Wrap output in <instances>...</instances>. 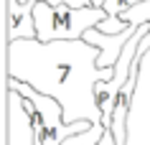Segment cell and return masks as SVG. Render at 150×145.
Segmentation results:
<instances>
[{
  "label": "cell",
  "mask_w": 150,
  "mask_h": 145,
  "mask_svg": "<svg viewBox=\"0 0 150 145\" xmlns=\"http://www.w3.org/2000/svg\"><path fill=\"white\" fill-rule=\"evenodd\" d=\"M97 59L99 48L84 38L51 43H41L38 38L8 41V76L54 97L64 107L66 125L81 120L92 125L102 122L97 84L112 79L115 69H99Z\"/></svg>",
  "instance_id": "6da1fadb"
},
{
  "label": "cell",
  "mask_w": 150,
  "mask_h": 145,
  "mask_svg": "<svg viewBox=\"0 0 150 145\" xmlns=\"http://www.w3.org/2000/svg\"><path fill=\"white\" fill-rule=\"evenodd\" d=\"M107 18L104 8H71V5H48L36 0L33 21H36V33L41 43L51 41H76L84 38L89 28H97Z\"/></svg>",
  "instance_id": "7a4b0ae2"
},
{
  "label": "cell",
  "mask_w": 150,
  "mask_h": 145,
  "mask_svg": "<svg viewBox=\"0 0 150 145\" xmlns=\"http://www.w3.org/2000/svg\"><path fill=\"white\" fill-rule=\"evenodd\" d=\"M8 89H16L18 94H23L25 99H31L33 107L38 110L41 127H43V140H41V145H61L66 137L76 135V132H87L92 127V122H87V120L66 125V120H64V107L56 102L54 97L41 94L38 89H33L25 81H18V79H10L8 76Z\"/></svg>",
  "instance_id": "3957f363"
},
{
  "label": "cell",
  "mask_w": 150,
  "mask_h": 145,
  "mask_svg": "<svg viewBox=\"0 0 150 145\" xmlns=\"http://www.w3.org/2000/svg\"><path fill=\"white\" fill-rule=\"evenodd\" d=\"M5 105V145H36V130L23 107V97L16 89H8Z\"/></svg>",
  "instance_id": "277c9868"
},
{
  "label": "cell",
  "mask_w": 150,
  "mask_h": 145,
  "mask_svg": "<svg viewBox=\"0 0 150 145\" xmlns=\"http://www.w3.org/2000/svg\"><path fill=\"white\" fill-rule=\"evenodd\" d=\"M137 28H140V25H127L122 33H115V36H107V33H102L99 28H89V31L84 33V41L99 48L97 66H99V69H115V64H117L120 56H122L125 43L135 36Z\"/></svg>",
  "instance_id": "5b68a950"
},
{
  "label": "cell",
  "mask_w": 150,
  "mask_h": 145,
  "mask_svg": "<svg viewBox=\"0 0 150 145\" xmlns=\"http://www.w3.org/2000/svg\"><path fill=\"white\" fill-rule=\"evenodd\" d=\"M33 10H36V0H31V3L8 0V41L38 38L36 21H33Z\"/></svg>",
  "instance_id": "8992f818"
},
{
  "label": "cell",
  "mask_w": 150,
  "mask_h": 145,
  "mask_svg": "<svg viewBox=\"0 0 150 145\" xmlns=\"http://www.w3.org/2000/svg\"><path fill=\"white\" fill-rule=\"evenodd\" d=\"M145 23H150V0H142V3H137L132 8H127L117 18L107 16L97 28L102 33H107V36H115V33H122L127 25H145Z\"/></svg>",
  "instance_id": "52a82bcc"
},
{
  "label": "cell",
  "mask_w": 150,
  "mask_h": 145,
  "mask_svg": "<svg viewBox=\"0 0 150 145\" xmlns=\"http://www.w3.org/2000/svg\"><path fill=\"white\" fill-rule=\"evenodd\" d=\"M21 3H31V0H21ZM48 5H71V8H89L92 0H41Z\"/></svg>",
  "instance_id": "ba28073f"
},
{
  "label": "cell",
  "mask_w": 150,
  "mask_h": 145,
  "mask_svg": "<svg viewBox=\"0 0 150 145\" xmlns=\"http://www.w3.org/2000/svg\"><path fill=\"white\" fill-rule=\"evenodd\" d=\"M104 3H107V0H92V5H94V8H102Z\"/></svg>",
  "instance_id": "9c48e42d"
}]
</instances>
